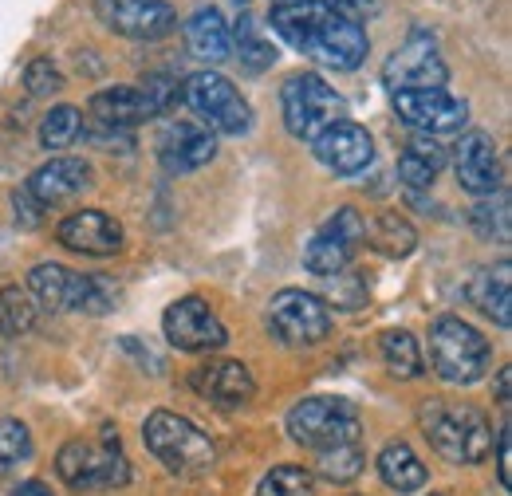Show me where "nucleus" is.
I'll use <instances>...</instances> for the list:
<instances>
[{"label": "nucleus", "mask_w": 512, "mask_h": 496, "mask_svg": "<svg viewBox=\"0 0 512 496\" xmlns=\"http://www.w3.org/2000/svg\"><path fill=\"white\" fill-rule=\"evenodd\" d=\"M280 115L288 134L316 142L327 126L343 119V95L316 71H296L280 87Z\"/></svg>", "instance_id": "0eeeda50"}, {"label": "nucleus", "mask_w": 512, "mask_h": 496, "mask_svg": "<svg viewBox=\"0 0 512 496\" xmlns=\"http://www.w3.org/2000/svg\"><path fill=\"white\" fill-rule=\"evenodd\" d=\"M312 150H316V158H320L331 174H343V178L363 174V170L375 162V142H371V134L359 123H351V119H339V123L327 126L320 138L312 142Z\"/></svg>", "instance_id": "a211bd4d"}, {"label": "nucleus", "mask_w": 512, "mask_h": 496, "mask_svg": "<svg viewBox=\"0 0 512 496\" xmlns=\"http://www.w3.org/2000/svg\"><path fill=\"white\" fill-rule=\"evenodd\" d=\"M394 111L398 119L422 134H453L469 123V107L465 99L449 95L442 87H422V91H398L394 95Z\"/></svg>", "instance_id": "2eb2a0df"}, {"label": "nucleus", "mask_w": 512, "mask_h": 496, "mask_svg": "<svg viewBox=\"0 0 512 496\" xmlns=\"http://www.w3.org/2000/svg\"><path fill=\"white\" fill-rule=\"evenodd\" d=\"M497 402H501V406H509V371L497 374Z\"/></svg>", "instance_id": "37998d69"}, {"label": "nucleus", "mask_w": 512, "mask_h": 496, "mask_svg": "<svg viewBox=\"0 0 512 496\" xmlns=\"http://www.w3.org/2000/svg\"><path fill=\"white\" fill-rule=\"evenodd\" d=\"M446 79H449V67L442 60V48H438V40L426 28L410 32L406 44L394 48L390 60L383 63V83L390 95H398V91H422V87H446Z\"/></svg>", "instance_id": "f8f14e48"}, {"label": "nucleus", "mask_w": 512, "mask_h": 496, "mask_svg": "<svg viewBox=\"0 0 512 496\" xmlns=\"http://www.w3.org/2000/svg\"><path fill=\"white\" fill-rule=\"evenodd\" d=\"M12 209H16V225H24V229H36V225H40V217H44V209L28 197V189L24 186L12 193Z\"/></svg>", "instance_id": "ea45409f"}, {"label": "nucleus", "mask_w": 512, "mask_h": 496, "mask_svg": "<svg viewBox=\"0 0 512 496\" xmlns=\"http://www.w3.org/2000/svg\"><path fill=\"white\" fill-rule=\"evenodd\" d=\"M335 16H343V20H351V24H359L363 28V20H371V16H379V8H383V0H323Z\"/></svg>", "instance_id": "4c0bfd02"}, {"label": "nucleus", "mask_w": 512, "mask_h": 496, "mask_svg": "<svg viewBox=\"0 0 512 496\" xmlns=\"http://www.w3.org/2000/svg\"><path fill=\"white\" fill-rule=\"evenodd\" d=\"M158 162L170 178L178 174H193L201 166H209L217 158V134L205 123H166L158 134Z\"/></svg>", "instance_id": "dca6fc26"}, {"label": "nucleus", "mask_w": 512, "mask_h": 496, "mask_svg": "<svg viewBox=\"0 0 512 496\" xmlns=\"http://www.w3.org/2000/svg\"><path fill=\"white\" fill-rule=\"evenodd\" d=\"M469 304L497 327H512V264L497 260L469 280Z\"/></svg>", "instance_id": "5701e85b"}, {"label": "nucleus", "mask_w": 512, "mask_h": 496, "mask_svg": "<svg viewBox=\"0 0 512 496\" xmlns=\"http://www.w3.org/2000/svg\"><path fill=\"white\" fill-rule=\"evenodd\" d=\"M327 308H339V311H359L367 304V284L363 276L355 272H335V276H323V296H320Z\"/></svg>", "instance_id": "f704fd0d"}, {"label": "nucleus", "mask_w": 512, "mask_h": 496, "mask_svg": "<svg viewBox=\"0 0 512 496\" xmlns=\"http://www.w3.org/2000/svg\"><path fill=\"white\" fill-rule=\"evenodd\" d=\"M398 178H402V186L406 189H430L434 186V178H438V170L426 166L418 154L402 150V158H398Z\"/></svg>", "instance_id": "e433bc0d"}, {"label": "nucleus", "mask_w": 512, "mask_h": 496, "mask_svg": "<svg viewBox=\"0 0 512 496\" xmlns=\"http://www.w3.org/2000/svg\"><path fill=\"white\" fill-rule=\"evenodd\" d=\"M272 4H296V0H272Z\"/></svg>", "instance_id": "c03bdc74"}, {"label": "nucleus", "mask_w": 512, "mask_h": 496, "mask_svg": "<svg viewBox=\"0 0 512 496\" xmlns=\"http://www.w3.org/2000/svg\"><path fill=\"white\" fill-rule=\"evenodd\" d=\"M430 496H446V493H430Z\"/></svg>", "instance_id": "a18cd8bd"}, {"label": "nucleus", "mask_w": 512, "mask_h": 496, "mask_svg": "<svg viewBox=\"0 0 512 496\" xmlns=\"http://www.w3.org/2000/svg\"><path fill=\"white\" fill-rule=\"evenodd\" d=\"M272 28L280 32L284 44H292L300 56L335 67V71H355L367 60L371 40L367 28L335 16L323 0H296V4H272Z\"/></svg>", "instance_id": "f257e3e1"}, {"label": "nucleus", "mask_w": 512, "mask_h": 496, "mask_svg": "<svg viewBox=\"0 0 512 496\" xmlns=\"http://www.w3.org/2000/svg\"><path fill=\"white\" fill-rule=\"evenodd\" d=\"M473 229L485 241L509 245V193L505 189H497L493 197H481V205L473 209Z\"/></svg>", "instance_id": "473e14b6"}, {"label": "nucleus", "mask_w": 512, "mask_h": 496, "mask_svg": "<svg viewBox=\"0 0 512 496\" xmlns=\"http://www.w3.org/2000/svg\"><path fill=\"white\" fill-rule=\"evenodd\" d=\"M237 4H245V0H237Z\"/></svg>", "instance_id": "49530a36"}, {"label": "nucleus", "mask_w": 512, "mask_h": 496, "mask_svg": "<svg viewBox=\"0 0 512 496\" xmlns=\"http://www.w3.org/2000/svg\"><path fill=\"white\" fill-rule=\"evenodd\" d=\"M83 134V111L79 107H52L40 123V146L44 150H67Z\"/></svg>", "instance_id": "7c9ffc66"}, {"label": "nucleus", "mask_w": 512, "mask_h": 496, "mask_svg": "<svg viewBox=\"0 0 512 496\" xmlns=\"http://www.w3.org/2000/svg\"><path fill=\"white\" fill-rule=\"evenodd\" d=\"M430 367L442 382L453 386H473L493 367V347L489 339L465 323L461 315H442L430 327Z\"/></svg>", "instance_id": "7ed1b4c3"}, {"label": "nucleus", "mask_w": 512, "mask_h": 496, "mask_svg": "<svg viewBox=\"0 0 512 496\" xmlns=\"http://www.w3.org/2000/svg\"><path fill=\"white\" fill-rule=\"evenodd\" d=\"M418 426L426 441L453 465H481L493 453V430L473 406H453L446 398H426L418 406Z\"/></svg>", "instance_id": "f03ea898"}, {"label": "nucleus", "mask_w": 512, "mask_h": 496, "mask_svg": "<svg viewBox=\"0 0 512 496\" xmlns=\"http://www.w3.org/2000/svg\"><path fill=\"white\" fill-rule=\"evenodd\" d=\"M379 355H383L386 371L394 374V378H402V382L422 378V371H426L422 347H418V339L406 327H390V331L379 335Z\"/></svg>", "instance_id": "a878e982"}, {"label": "nucleus", "mask_w": 512, "mask_h": 496, "mask_svg": "<svg viewBox=\"0 0 512 496\" xmlns=\"http://www.w3.org/2000/svg\"><path fill=\"white\" fill-rule=\"evenodd\" d=\"M182 99L190 103V111L209 126L213 134H249L253 130V107L249 99L237 91V83L213 67L193 71L182 83Z\"/></svg>", "instance_id": "6e6552de"}, {"label": "nucleus", "mask_w": 512, "mask_h": 496, "mask_svg": "<svg viewBox=\"0 0 512 496\" xmlns=\"http://www.w3.org/2000/svg\"><path fill=\"white\" fill-rule=\"evenodd\" d=\"M36 300L28 296V288H0V331L8 339H20L36 327Z\"/></svg>", "instance_id": "cd10ccee"}, {"label": "nucleus", "mask_w": 512, "mask_h": 496, "mask_svg": "<svg viewBox=\"0 0 512 496\" xmlns=\"http://www.w3.org/2000/svg\"><path fill=\"white\" fill-rule=\"evenodd\" d=\"M264 319H268V331L284 347H316L331 335V308L316 292H304V288L276 292Z\"/></svg>", "instance_id": "9d476101"}, {"label": "nucleus", "mask_w": 512, "mask_h": 496, "mask_svg": "<svg viewBox=\"0 0 512 496\" xmlns=\"http://www.w3.org/2000/svg\"><path fill=\"white\" fill-rule=\"evenodd\" d=\"M56 473L75 493H107L130 481V461L115 434H103L99 441L71 437L56 457Z\"/></svg>", "instance_id": "39448f33"}, {"label": "nucleus", "mask_w": 512, "mask_h": 496, "mask_svg": "<svg viewBox=\"0 0 512 496\" xmlns=\"http://www.w3.org/2000/svg\"><path fill=\"white\" fill-rule=\"evenodd\" d=\"M162 335L174 351H186V355H201V351H221L229 343V331L225 323L217 319V311L209 308L201 296H186V300H174L166 315H162Z\"/></svg>", "instance_id": "ddd939ff"}, {"label": "nucleus", "mask_w": 512, "mask_h": 496, "mask_svg": "<svg viewBox=\"0 0 512 496\" xmlns=\"http://www.w3.org/2000/svg\"><path fill=\"white\" fill-rule=\"evenodd\" d=\"M363 241H367V221L359 217L355 205H339L304 245V268L312 276H335L355 260Z\"/></svg>", "instance_id": "9b49d317"}, {"label": "nucleus", "mask_w": 512, "mask_h": 496, "mask_svg": "<svg viewBox=\"0 0 512 496\" xmlns=\"http://www.w3.org/2000/svg\"><path fill=\"white\" fill-rule=\"evenodd\" d=\"M363 469H367V457H363L359 441H351V445H335V449L316 453V473L327 477V481H335V485L355 481Z\"/></svg>", "instance_id": "c756f323"}, {"label": "nucleus", "mask_w": 512, "mask_h": 496, "mask_svg": "<svg viewBox=\"0 0 512 496\" xmlns=\"http://www.w3.org/2000/svg\"><path fill=\"white\" fill-rule=\"evenodd\" d=\"M28 296L36 300V308L79 311V315H107L115 300L107 276H83L56 260H44L28 272Z\"/></svg>", "instance_id": "423d86ee"}, {"label": "nucleus", "mask_w": 512, "mask_h": 496, "mask_svg": "<svg viewBox=\"0 0 512 496\" xmlns=\"http://www.w3.org/2000/svg\"><path fill=\"white\" fill-rule=\"evenodd\" d=\"M229 40H233V48H237V56H241V63L249 67V71H268L272 63H276V48L260 36V28H256L253 16H241L237 20V28L229 32Z\"/></svg>", "instance_id": "c85d7f7f"}, {"label": "nucleus", "mask_w": 512, "mask_h": 496, "mask_svg": "<svg viewBox=\"0 0 512 496\" xmlns=\"http://www.w3.org/2000/svg\"><path fill=\"white\" fill-rule=\"evenodd\" d=\"M36 453L32 434L20 418H0V473H12L20 465H28Z\"/></svg>", "instance_id": "72a5a7b5"}, {"label": "nucleus", "mask_w": 512, "mask_h": 496, "mask_svg": "<svg viewBox=\"0 0 512 496\" xmlns=\"http://www.w3.org/2000/svg\"><path fill=\"white\" fill-rule=\"evenodd\" d=\"M453 170L465 193L473 197H493L501 189V154L493 134L485 130H465L457 150H453Z\"/></svg>", "instance_id": "f3484780"}, {"label": "nucleus", "mask_w": 512, "mask_h": 496, "mask_svg": "<svg viewBox=\"0 0 512 496\" xmlns=\"http://www.w3.org/2000/svg\"><path fill=\"white\" fill-rule=\"evenodd\" d=\"M12 496H52V489H48L44 481H20V485L12 489Z\"/></svg>", "instance_id": "79ce46f5"}, {"label": "nucleus", "mask_w": 512, "mask_h": 496, "mask_svg": "<svg viewBox=\"0 0 512 496\" xmlns=\"http://www.w3.org/2000/svg\"><path fill=\"white\" fill-rule=\"evenodd\" d=\"M493 449H497V477H501V489H509V473H512V430H509V422L501 426V434L493 437Z\"/></svg>", "instance_id": "a19ab883"}, {"label": "nucleus", "mask_w": 512, "mask_h": 496, "mask_svg": "<svg viewBox=\"0 0 512 496\" xmlns=\"http://www.w3.org/2000/svg\"><path fill=\"white\" fill-rule=\"evenodd\" d=\"M406 150L418 154V158H422L426 166H434V170H442V166L449 162V154L442 150V142H438V138H426V134H414V138L406 142Z\"/></svg>", "instance_id": "58836bf2"}, {"label": "nucleus", "mask_w": 512, "mask_h": 496, "mask_svg": "<svg viewBox=\"0 0 512 496\" xmlns=\"http://www.w3.org/2000/svg\"><path fill=\"white\" fill-rule=\"evenodd\" d=\"M375 469H379V477H383L386 489H394V493H402V496L418 493V489L430 481V473H426L422 457H418L406 441H390L383 453H379Z\"/></svg>", "instance_id": "393cba45"}, {"label": "nucleus", "mask_w": 512, "mask_h": 496, "mask_svg": "<svg viewBox=\"0 0 512 496\" xmlns=\"http://www.w3.org/2000/svg\"><path fill=\"white\" fill-rule=\"evenodd\" d=\"M95 16L127 40H162L178 28V12L166 0H95Z\"/></svg>", "instance_id": "4468645a"}, {"label": "nucleus", "mask_w": 512, "mask_h": 496, "mask_svg": "<svg viewBox=\"0 0 512 496\" xmlns=\"http://www.w3.org/2000/svg\"><path fill=\"white\" fill-rule=\"evenodd\" d=\"M190 386L221 410H241L256 398V378L237 359H213L190 374Z\"/></svg>", "instance_id": "412c9836"}, {"label": "nucleus", "mask_w": 512, "mask_h": 496, "mask_svg": "<svg viewBox=\"0 0 512 496\" xmlns=\"http://www.w3.org/2000/svg\"><path fill=\"white\" fill-rule=\"evenodd\" d=\"M87 107H91V115H95L99 123L115 126V130L162 119V107H158L142 87H107V91H95Z\"/></svg>", "instance_id": "4be33fe9"}, {"label": "nucleus", "mask_w": 512, "mask_h": 496, "mask_svg": "<svg viewBox=\"0 0 512 496\" xmlns=\"http://www.w3.org/2000/svg\"><path fill=\"white\" fill-rule=\"evenodd\" d=\"M363 434V422H359V410L347 402V398H304L292 406L288 414V437L312 453L323 449H335V445H351Z\"/></svg>", "instance_id": "1a4fd4ad"}, {"label": "nucleus", "mask_w": 512, "mask_h": 496, "mask_svg": "<svg viewBox=\"0 0 512 496\" xmlns=\"http://www.w3.org/2000/svg\"><path fill=\"white\" fill-rule=\"evenodd\" d=\"M91 186H95V170H91L83 158H52V162H44V166L24 182L28 197H32L40 209L67 205V201L83 197Z\"/></svg>", "instance_id": "aec40b11"}, {"label": "nucleus", "mask_w": 512, "mask_h": 496, "mask_svg": "<svg viewBox=\"0 0 512 496\" xmlns=\"http://www.w3.org/2000/svg\"><path fill=\"white\" fill-rule=\"evenodd\" d=\"M56 241L79 256H115L123 252V225L103 209H75L56 225Z\"/></svg>", "instance_id": "6ab92c4d"}, {"label": "nucleus", "mask_w": 512, "mask_h": 496, "mask_svg": "<svg viewBox=\"0 0 512 496\" xmlns=\"http://www.w3.org/2000/svg\"><path fill=\"white\" fill-rule=\"evenodd\" d=\"M186 48L205 63L229 60L233 40H229V24H225V16L217 8H197L186 20Z\"/></svg>", "instance_id": "b1692460"}, {"label": "nucleus", "mask_w": 512, "mask_h": 496, "mask_svg": "<svg viewBox=\"0 0 512 496\" xmlns=\"http://www.w3.org/2000/svg\"><path fill=\"white\" fill-rule=\"evenodd\" d=\"M256 496H316V477L304 465H276L256 485Z\"/></svg>", "instance_id": "2f4dec72"}, {"label": "nucleus", "mask_w": 512, "mask_h": 496, "mask_svg": "<svg viewBox=\"0 0 512 496\" xmlns=\"http://www.w3.org/2000/svg\"><path fill=\"white\" fill-rule=\"evenodd\" d=\"M367 241L379 248L383 256H410L414 245H418V233H414V225H410L406 217H398V213H379L375 225L367 229Z\"/></svg>", "instance_id": "bb28decb"}, {"label": "nucleus", "mask_w": 512, "mask_h": 496, "mask_svg": "<svg viewBox=\"0 0 512 496\" xmlns=\"http://www.w3.org/2000/svg\"><path fill=\"white\" fill-rule=\"evenodd\" d=\"M142 441L174 477H205L217 461L213 441L174 410H154L142 422Z\"/></svg>", "instance_id": "20e7f679"}, {"label": "nucleus", "mask_w": 512, "mask_h": 496, "mask_svg": "<svg viewBox=\"0 0 512 496\" xmlns=\"http://www.w3.org/2000/svg\"><path fill=\"white\" fill-rule=\"evenodd\" d=\"M24 87L32 91V95H56V91H64V75H60V67L52 60H32L24 67Z\"/></svg>", "instance_id": "c9c22d12"}]
</instances>
